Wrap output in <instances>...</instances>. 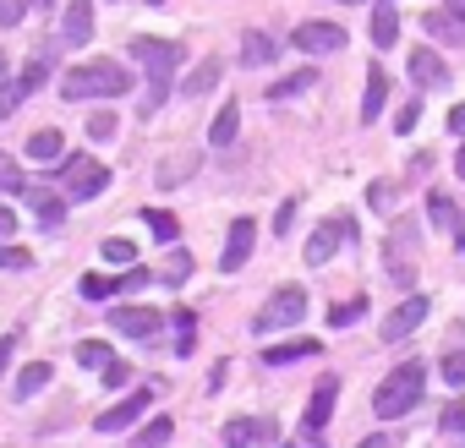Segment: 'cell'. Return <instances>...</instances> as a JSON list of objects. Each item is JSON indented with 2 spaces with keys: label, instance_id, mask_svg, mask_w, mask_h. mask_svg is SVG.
<instances>
[{
  "label": "cell",
  "instance_id": "cell-1",
  "mask_svg": "<svg viewBox=\"0 0 465 448\" xmlns=\"http://www.w3.org/2000/svg\"><path fill=\"white\" fill-rule=\"evenodd\" d=\"M127 55L137 60V66L148 72V99H143V115L148 110H159L165 104V93H170V72L181 66V44L175 39H153V34H132V44H127Z\"/></svg>",
  "mask_w": 465,
  "mask_h": 448
},
{
  "label": "cell",
  "instance_id": "cell-2",
  "mask_svg": "<svg viewBox=\"0 0 465 448\" xmlns=\"http://www.w3.org/2000/svg\"><path fill=\"white\" fill-rule=\"evenodd\" d=\"M60 93L66 99H120V93H132V72L99 55V60H82V66H72L60 77Z\"/></svg>",
  "mask_w": 465,
  "mask_h": 448
},
{
  "label": "cell",
  "instance_id": "cell-3",
  "mask_svg": "<svg viewBox=\"0 0 465 448\" xmlns=\"http://www.w3.org/2000/svg\"><path fill=\"white\" fill-rule=\"evenodd\" d=\"M427 394V367L422 361H406V367H394L384 382H378V394H372V410H378V421H399L406 410H416Z\"/></svg>",
  "mask_w": 465,
  "mask_h": 448
},
{
  "label": "cell",
  "instance_id": "cell-4",
  "mask_svg": "<svg viewBox=\"0 0 465 448\" xmlns=\"http://www.w3.org/2000/svg\"><path fill=\"white\" fill-rule=\"evenodd\" d=\"M60 181H66L72 197H99L110 186V170L93 153H60Z\"/></svg>",
  "mask_w": 465,
  "mask_h": 448
},
{
  "label": "cell",
  "instance_id": "cell-5",
  "mask_svg": "<svg viewBox=\"0 0 465 448\" xmlns=\"http://www.w3.org/2000/svg\"><path fill=\"white\" fill-rule=\"evenodd\" d=\"M301 317H306V290H301V284H285V290L268 296V306L258 312L252 328H258V334H274V328H296Z\"/></svg>",
  "mask_w": 465,
  "mask_h": 448
},
{
  "label": "cell",
  "instance_id": "cell-6",
  "mask_svg": "<svg viewBox=\"0 0 465 448\" xmlns=\"http://www.w3.org/2000/svg\"><path fill=\"white\" fill-rule=\"evenodd\" d=\"M339 236H356V219H345V213H334V219H323L318 230H313V241H306V268H323L329 258H334V246H339Z\"/></svg>",
  "mask_w": 465,
  "mask_h": 448
},
{
  "label": "cell",
  "instance_id": "cell-7",
  "mask_svg": "<svg viewBox=\"0 0 465 448\" xmlns=\"http://www.w3.org/2000/svg\"><path fill=\"white\" fill-rule=\"evenodd\" d=\"M291 44L301 55H334V50H345V27L339 22H301L291 34Z\"/></svg>",
  "mask_w": 465,
  "mask_h": 448
},
{
  "label": "cell",
  "instance_id": "cell-8",
  "mask_svg": "<svg viewBox=\"0 0 465 448\" xmlns=\"http://www.w3.org/2000/svg\"><path fill=\"white\" fill-rule=\"evenodd\" d=\"M427 312H432V301H427V296H406V301H399V306H394V312L384 317V328H378V334H384V339L394 344V339L416 334V328L427 323Z\"/></svg>",
  "mask_w": 465,
  "mask_h": 448
},
{
  "label": "cell",
  "instance_id": "cell-9",
  "mask_svg": "<svg viewBox=\"0 0 465 448\" xmlns=\"http://www.w3.org/2000/svg\"><path fill=\"white\" fill-rule=\"evenodd\" d=\"M148 405H153V394H148V389H137V394H127L120 405H110L93 427H99V432H127V427H137L143 415H148Z\"/></svg>",
  "mask_w": 465,
  "mask_h": 448
},
{
  "label": "cell",
  "instance_id": "cell-10",
  "mask_svg": "<svg viewBox=\"0 0 465 448\" xmlns=\"http://www.w3.org/2000/svg\"><path fill=\"white\" fill-rule=\"evenodd\" d=\"M334 399H339V377H323L318 389H313V399H306V415H301V432H306V437H318V432L329 427Z\"/></svg>",
  "mask_w": 465,
  "mask_h": 448
},
{
  "label": "cell",
  "instance_id": "cell-11",
  "mask_svg": "<svg viewBox=\"0 0 465 448\" xmlns=\"http://www.w3.org/2000/svg\"><path fill=\"white\" fill-rule=\"evenodd\" d=\"M159 323H165V317L153 312V306H115V312H110V328H120L127 339H153V334H159Z\"/></svg>",
  "mask_w": 465,
  "mask_h": 448
},
{
  "label": "cell",
  "instance_id": "cell-12",
  "mask_svg": "<svg viewBox=\"0 0 465 448\" xmlns=\"http://www.w3.org/2000/svg\"><path fill=\"white\" fill-rule=\"evenodd\" d=\"M252 246H258V224H252V219H236V224H230V241H225V251H220V268L236 274L246 258H252Z\"/></svg>",
  "mask_w": 465,
  "mask_h": 448
},
{
  "label": "cell",
  "instance_id": "cell-13",
  "mask_svg": "<svg viewBox=\"0 0 465 448\" xmlns=\"http://www.w3.org/2000/svg\"><path fill=\"white\" fill-rule=\"evenodd\" d=\"M274 60H279L274 34H263V27H246V34H241V66H274Z\"/></svg>",
  "mask_w": 465,
  "mask_h": 448
},
{
  "label": "cell",
  "instance_id": "cell-14",
  "mask_svg": "<svg viewBox=\"0 0 465 448\" xmlns=\"http://www.w3.org/2000/svg\"><path fill=\"white\" fill-rule=\"evenodd\" d=\"M274 437V421H263V415H236V421H225V448H246V443H263Z\"/></svg>",
  "mask_w": 465,
  "mask_h": 448
},
{
  "label": "cell",
  "instance_id": "cell-15",
  "mask_svg": "<svg viewBox=\"0 0 465 448\" xmlns=\"http://www.w3.org/2000/svg\"><path fill=\"white\" fill-rule=\"evenodd\" d=\"M411 82L416 88H444L449 82V66L438 60V50H411Z\"/></svg>",
  "mask_w": 465,
  "mask_h": 448
},
{
  "label": "cell",
  "instance_id": "cell-16",
  "mask_svg": "<svg viewBox=\"0 0 465 448\" xmlns=\"http://www.w3.org/2000/svg\"><path fill=\"white\" fill-rule=\"evenodd\" d=\"M318 339H285V344H263V367H291V361H313L318 356Z\"/></svg>",
  "mask_w": 465,
  "mask_h": 448
},
{
  "label": "cell",
  "instance_id": "cell-17",
  "mask_svg": "<svg viewBox=\"0 0 465 448\" xmlns=\"http://www.w3.org/2000/svg\"><path fill=\"white\" fill-rule=\"evenodd\" d=\"M60 39H66L72 50L93 39V0H72V6H66V27H60Z\"/></svg>",
  "mask_w": 465,
  "mask_h": 448
},
{
  "label": "cell",
  "instance_id": "cell-18",
  "mask_svg": "<svg viewBox=\"0 0 465 448\" xmlns=\"http://www.w3.org/2000/svg\"><path fill=\"white\" fill-rule=\"evenodd\" d=\"M384 99H389V77H384V66H372L367 72V88H361V126H372L384 115Z\"/></svg>",
  "mask_w": 465,
  "mask_h": 448
},
{
  "label": "cell",
  "instance_id": "cell-19",
  "mask_svg": "<svg viewBox=\"0 0 465 448\" xmlns=\"http://www.w3.org/2000/svg\"><path fill=\"white\" fill-rule=\"evenodd\" d=\"M220 77H225V60H213V55H208V60H198V72L181 82V93H186V99H203V93L220 88Z\"/></svg>",
  "mask_w": 465,
  "mask_h": 448
},
{
  "label": "cell",
  "instance_id": "cell-20",
  "mask_svg": "<svg viewBox=\"0 0 465 448\" xmlns=\"http://www.w3.org/2000/svg\"><path fill=\"white\" fill-rule=\"evenodd\" d=\"M22 197H27V208H34L44 224H60V219H66V203L50 197V186H22Z\"/></svg>",
  "mask_w": 465,
  "mask_h": 448
},
{
  "label": "cell",
  "instance_id": "cell-21",
  "mask_svg": "<svg viewBox=\"0 0 465 448\" xmlns=\"http://www.w3.org/2000/svg\"><path fill=\"white\" fill-rule=\"evenodd\" d=\"M60 153H66V143H60L55 126H50V132H34V137H27V158H34V165H60Z\"/></svg>",
  "mask_w": 465,
  "mask_h": 448
},
{
  "label": "cell",
  "instance_id": "cell-22",
  "mask_svg": "<svg viewBox=\"0 0 465 448\" xmlns=\"http://www.w3.org/2000/svg\"><path fill=\"white\" fill-rule=\"evenodd\" d=\"M394 39H399V12H394V0H384V6L372 12V44L389 50Z\"/></svg>",
  "mask_w": 465,
  "mask_h": 448
},
{
  "label": "cell",
  "instance_id": "cell-23",
  "mask_svg": "<svg viewBox=\"0 0 465 448\" xmlns=\"http://www.w3.org/2000/svg\"><path fill=\"white\" fill-rule=\"evenodd\" d=\"M318 82V66H301V72H291V77H279V82H268V99L279 104V99H296L301 88H313Z\"/></svg>",
  "mask_w": 465,
  "mask_h": 448
},
{
  "label": "cell",
  "instance_id": "cell-24",
  "mask_svg": "<svg viewBox=\"0 0 465 448\" xmlns=\"http://www.w3.org/2000/svg\"><path fill=\"white\" fill-rule=\"evenodd\" d=\"M236 132H241V110H236V104H225L220 115H213V126H208V143H213V148H230V143H236Z\"/></svg>",
  "mask_w": 465,
  "mask_h": 448
},
{
  "label": "cell",
  "instance_id": "cell-25",
  "mask_svg": "<svg viewBox=\"0 0 465 448\" xmlns=\"http://www.w3.org/2000/svg\"><path fill=\"white\" fill-rule=\"evenodd\" d=\"M50 377H55V367H50V361H27V367L17 372V399H34Z\"/></svg>",
  "mask_w": 465,
  "mask_h": 448
},
{
  "label": "cell",
  "instance_id": "cell-26",
  "mask_svg": "<svg viewBox=\"0 0 465 448\" xmlns=\"http://www.w3.org/2000/svg\"><path fill=\"white\" fill-rule=\"evenodd\" d=\"M170 432H175V421H170V415H148V421H143V432L132 437V448H165V443H170Z\"/></svg>",
  "mask_w": 465,
  "mask_h": 448
},
{
  "label": "cell",
  "instance_id": "cell-27",
  "mask_svg": "<svg viewBox=\"0 0 465 448\" xmlns=\"http://www.w3.org/2000/svg\"><path fill=\"white\" fill-rule=\"evenodd\" d=\"M110 361H115V350H110L105 339H82V344H77V367H88V372H105Z\"/></svg>",
  "mask_w": 465,
  "mask_h": 448
},
{
  "label": "cell",
  "instance_id": "cell-28",
  "mask_svg": "<svg viewBox=\"0 0 465 448\" xmlns=\"http://www.w3.org/2000/svg\"><path fill=\"white\" fill-rule=\"evenodd\" d=\"M427 219L438 224V230H454V224H460V208H454V197H444V191H427Z\"/></svg>",
  "mask_w": 465,
  "mask_h": 448
},
{
  "label": "cell",
  "instance_id": "cell-29",
  "mask_svg": "<svg viewBox=\"0 0 465 448\" xmlns=\"http://www.w3.org/2000/svg\"><path fill=\"white\" fill-rule=\"evenodd\" d=\"M143 224L153 230V241H165V246H175V241H181V224H175V213H165V208H148V213H143Z\"/></svg>",
  "mask_w": 465,
  "mask_h": 448
},
{
  "label": "cell",
  "instance_id": "cell-30",
  "mask_svg": "<svg viewBox=\"0 0 465 448\" xmlns=\"http://www.w3.org/2000/svg\"><path fill=\"white\" fill-rule=\"evenodd\" d=\"M422 27H427V34H438V39H465V22H460L449 6H444V12H427Z\"/></svg>",
  "mask_w": 465,
  "mask_h": 448
},
{
  "label": "cell",
  "instance_id": "cell-31",
  "mask_svg": "<svg viewBox=\"0 0 465 448\" xmlns=\"http://www.w3.org/2000/svg\"><path fill=\"white\" fill-rule=\"evenodd\" d=\"M438 432L454 443V448H465V399H454V405H444V415H438Z\"/></svg>",
  "mask_w": 465,
  "mask_h": 448
},
{
  "label": "cell",
  "instance_id": "cell-32",
  "mask_svg": "<svg viewBox=\"0 0 465 448\" xmlns=\"http://www.w3.org/2000/svg\"><path fill=\"white\" fill-rule=\"evenodd\" d=\"M170 323H175V356H192V350H198V317L181 306Z\"/></svg>",
  "mask_w": 465,
  "mask_h": 448
},
{
  "label": "cell",
  "instance_id": "cell-33",
  "mask_svg": "<svg viewBox=\"0 0 465 448\" xmlns=\"http://www.w3.org/2000/svg\"><path fill=\"white\" fill-rule=\"evenodd\" d=\"M77 296H82V301H110V296H115V279H110V274H82V279H77Z\"/></svg>",
  "mask_w": 465,
  "mask_h": 448
},
{
  "label": "cell",
  "instance_id": "cell-34",
  "mask_svg": "<svg viewBox=\"0 0 465 448\" xmlns=\"http://www.w3.org/2000/svg\"><path fill=\"white\" fill-rule=\"evenodd\" d=\"M44 77H50V66H44V60H27V66H22V77L12 82V88H17V99H27V93H39V88H44Z\"/></svg>",
  "mask_w": 465,
  "mask_h": 448
},
{
  "label": "cell",
  "instance_id": "cell-35",
  "mask_svg": "<svg viewBox=\"0 0 465 448\" xmlns=\"http://www.w3.org/2000/svg\"><path fill=\"white\" fill-rule=\"evenodd\" d=\"M105 263H115V268H127V263H137V246H132L127 236H110V241H105Z\"/></svg>",
  "mask_w": 465,
  "mask_h": 448
},
{
  "label": "cell",
  "instance_id": "cell-36",
  "mask_svg": "<svg viewBox=\"0 0 465 448\" xmlns=\"http://www.w3.org/2000/svg\"><path fill=\"white\" fill-rule=\"evenodd\" d=\"M356 317H367V296H356V301H339V306H329V323H334V328L356 323Z\"/></svg>",
  "mask_w": 465,
  "mask_h": 448
},
{
  "label": "cell",
  "instance_id": "cell-37",
  "mask_svg": "<svg viewBox=\"0 0 465 448\" xmlns=\"http://www.w3.org/2000/svg\"><path fill=\"white\" fill-rule=\"evenodd\" d=\"M105 137H115V115H110V110L88 115V143H105Z\"/></svg>",
  "mask_w": 465,
  "mask_h": 448
},
{
  "label": "cell",
  "instance_id": "cell-38",
  "mask_svg": "<svg viewBox=\"0 0 465 448\" xmlns=\"http://www.w3.org/2000/svg\"><path fill=\"white\" fill-rule=\"evenodd\" d=\"M165 279H170V284L192 279V251H170V263H165Z\"/></svg>",
  "mask_w": 465,
  "mask_h": 448
},
{
  "label": "cell",
  "instance_id": "cell-39",
  "mask_svg": "<svg viewBox=\"0 0 465 448\" xmlns=\"http://www.w3.org/2000/svg\"><path fill=\"white\" fill-rule=\"evenodd\" d=\"M444 382L465 389V350H449V356H444Z\"/></svg>",
  "mask_w": 465,
  "mask_h": 448
},
{
  "label": "cell",
  "instance_id": "cell-40",
  "mask_svg": "<svg viewBox=\"0 0 465 448\" xmlns=\"http://www.w3.org/2000/svg\"><path fill=\"white\" fill-rule=\"evenodd\" d=\"M27 181H22V170H17V158H6L0 153V191H22Z\"/></svg>",
  "mask_w": 465,
  "mask_h": 448
},
{
  "label": "cell",
  "instance_id": "cell-41",
  "mask_svg": "<svg viewBox=\"0 0 465 448\" xmlns=\"http://www.w3.org/2000/svg\"><path fill=\"white\" fill-rule=\"evenodd\" d=\"M27 263H34V258H27L22 246H6V241H0V268H27Z\"/></svg>",
  "mask_w": 465,
  "mask_h": 448
},
{
  "label": "cell",
  "instance_id": "cell-42",
  "mask_svg": "<svg viewBox=\"0 0 465 448\" xmlns=\"http://www.w3.org/2000/svg\"><path fill=\"white\" fill-rule=\"evenodd\" d=\"M416 115H422V104H399V120H394V132L406 137V132H416Z\"/></svg>",
  "mask_w": 465,
  "mask_h": 448
},
{
  "label": "cell",
  "instance_id": "cell-43",
  "mask_svg": "<svg viewBox=\"0 0 465 448\" xmlns=\"http://www.w3.org/2000/svg\"><path fill=\"white\" fill-rule=\"evenodd\" d=\"M367 203H372V208H389V203H394V186H389V181H372Z\"/></svg>",
  "mask_w": 465,
  "mask_h": 448
},
{
  "label": "cell",
  "instance_id": "cell-44",
  "mask_svg": "<svg viewBox=\"0 0 465 448\" xmlns=\"http://www.w3.org/2000/svg\"><path fill=\"white\" fill-rule=\"evenodd\" d=\"M99 377L110 382V389H120V382H127V377H132V367H127V361H110V367H105Z\"/></svg>",
  "mask_w": 465,
  "mask_h": 448
},
{
  "label": "cell",
  "instance_id": "cell-45",
  "mask_svg": "<svg viewBox=\"0 0 465 448\" xmlns=\"http://www.w3.org/2000/svg\"><path fill=\"white\" fill-rule=\"evenodd\" d=\"M17 104H22V99H17V88H12V82H0V120L17 115Z\"/></svg>",
  "mask_w": 465,
  "mask_h": 448
},
{
  "label": "cell",
  "instance_id": "cell-46",
  "mask_svg": "<svg viewBox=\"0 0 465 448\" xmlns=\"http://www.w3.org/2000/svg\"><path fill=\"white\" fill-rule=\"evenodd\" d=\"M291 219H296V197H285V203H279V219H274V230L285 236V230H291Z\"/></svg>",
  "mask_w": 465,
  "mask_h": 448
},
{
  "label": "cell",
  "instance_id": "cell-47",
  "mask_svg": "<svg viewBox=\"0 0 465 448\" xmlns=\"http://www.w3.org/2000/svg\"><path fill=\"white\" fill-rule=\"evenodd\" d=\"M12 356H17V334H6V339H0V377H6V367H12Z\"/></svg>",
  "mask_w": 465,
  "mask_h": 448
},
{
  "label": "cell",
  "instance_id": "cell-48",
  "mask_svg": "<svg viewBox=\"0 0 465 448\" xmlns=\"http://www.w3.org/2000/svg\"><path fill=\"white\" fill-rule=\"evenodd\" d=\"M12 236H17V213L0 203V241H12Z\"/></svg>",
  "mask_w": 465,
  "mask_h": 448
},
{
  "label": "cell",
  "instance_id": "cell-49",
  "mask_svg": "<svg viewBox=\"0 0 465 448\" xmlns=\"http://www.w3.org/2000/svg\"><path fill=\"white\" fill-rule=\"evenodd\" d=\"M449 126H454L460 137H465V104H454V110H449Z\"/></svg>",
  "mask_w": 465,
  "mask_h": 448
},
{
  "label": "cell",
  "instance_id": "cell-50",
  "mask_svg": "<svg viewBox=\"0 0 465 448\" xmlns=\"http://www.w3.org/2000/svg\"><path fill=\"white\" fill-rule=\"evenodd\" d=\"M454 175H460V181H465V148H460V153H454Z\"/></svg>",
  "mask_w": 465,
  "mask_h": 448
},
{
  "label": "cell",
  "instance_id": "cell-51",
  "mask_svg": "<svg viewBox=\"0 0 465 448\" xmlns=\"http://www.w3.org/2000/svg\"><path fill=\"white\" fill-rule=\"evenodd\" d=\"M356 448H389V437H367V443H356Z\"/></svg>",
  "mask_w": 465,
  "mask_h": 448
},
{
  "label": "cell",
  "instance_id": "cell-52",
  "mask_svg": "<svg viewBox=\"0 0 465 448\" xmlns=\"http://www.w3.org/2000/svg\"><path fill=\"white\" fill-rule=\"evenodd\" d=\"M339 6H361V0H339Z\"/></svg>",
  "mask_w": 465,
  "mask_h": 448
},
{
  "label": "cell",
  "instance_id": "cell-53",
  "mask_svg": "<svg viewBox=\"0 0 465 448\" xmlns=\"http://www.w3.org/2000/svg\"><path fill=\"white\" fill-rule=\"evenodd\" d=\"M0 82H6V60H0Z\"/></svg>",
  "mask_w": 465,
  "mask_h": 448
},
{
  "label": "cell",
  "instance_id": "cell-54",
  "mask_svg": "<svg viewBox=\"0 0 465 448\" xmlns=\"http://www.w3.org/2000/svg\"><path fill=\"white\" fill-rule=\"evenodd\" d=\"M39 6H50V0H39Z\"/></svg>",
  "mask_w": 465,
  "mask_h": 448
}]
</instances>
